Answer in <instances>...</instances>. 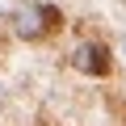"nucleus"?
<instances>
[{"mask_svg": "<svg viewBox=\"0 0 126 126\" xmlns=\"http://www.w3.org/2000/svg\"><path fill=\"white\" fill-rule=\"evenodd\" d=\"M59 25H63V17H59L55 4H21L17 17H13L17 38H42V34H55Z\"/></svg>", "mask_w": 126, "mask_h": 126, "instance_id": "obj_1", "label": "nucleus"}, {"mask_svg": "<svg viewBox=\"0 0 126 126\" xmlns=\"http://www.w3.org/2000/svg\"><path fill=\"white\" fill-rule=\"evenodd\" d=\"M72 67L76 72H84V76H109L113 72V55H109V46L105 42H80L76 50H72Z\"/></svg>", "mask_w": 126, "mask_h": 126, "instance_id": "obj_2", "label": "nucleus"}]
</instances>
